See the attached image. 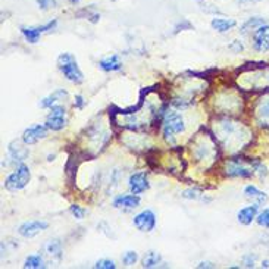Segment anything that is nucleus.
I'll use <instances>...</instances> for the list:
<instances>
[{
	"mask_svg": "<svg viewBox=\"0 0 269 269\" xmlns=\"http://www.w3.org/2000/svg\"><path fill=\"white\" fill-rule=\"evenodd\" d=\"M137 260H139V253H137L136 250H128V252H125L124 256H122V263H124L125 266H132V265H136Z\"/></svg>",
	"mask_w": 269,
	"mask_h": 269,
	"instance_id": "nucleus-27",
	"label": "nucleus"
},
{
	"mask_svg": "<svg viewBox=\"0 0 269 269\" xmlns=\"http://www.w3.org/2000/svg\"><path fill=\"white\" fill-rule=\"evenodd\" d=\"M66 97H68V92L63 90V88H58V90L52 92V93L49 94V96H46L44 99L40 100V107H41V109H50L52 106L58 105L59 102L65 100Z\"/></svg>",
	"mask_w": 269,
	"mask_h": 269,
	"instance_id": "nucleus-19",
	"label": "nucleus"
},
{
	"mask_svg": "<svg viewBox=\"0 0 269 269\" xmlns=\"http://www.w3.org/2000/svg\"><path fill=\"white\" fill-rule=\"evenodd\" d=\"M253 49L259 53H265L269 50V24H263L258 30L253 31Z\"/></svg>",
	"mask_w": 269,
	"mask_h": 269,
	"instance_id": "nucleus-12",
	"label": "nucleus"
},
{
	"mask_svg": "<svg viewBox=\"0 0 269 269\" xmlns=\"http://www.w3.org/2000/svg\"><path fill=\"white\" fill-rule=\"evenodd\" d=\"M156 223H158V218L152 209H144L132 218V225L140 233H152L156 228Z\"/></svg>",
	"mask_w": 269,
	"mask_h": 269,
	"instance_id": "nucleus-10",
	"label": "nucleus"
},
{
	"mask_svg": "<svg viewBox=\"0 0 269 269\" xmlns=\"http://www.w3.org/2000/svg\"><path fill=\"white\" fill-rule=\"evenodd\" d=\"M128 188L129 193L132 194H143L144 191H147L150 188V183L146 172H134L132 175L128 178Z\"/></svg>",
	"mask_w": 269,
	"mask_h": 269,
	"instance_id": "nucleus-13",
	"label": "nucleus"
},
{
	"mask_svg": "<svg viewBox=\"0 0 269 269\" xmlns=\"http://www.w3.org/2000/svg\"><path fill=\"white\" fill-rule=\"evenodd\" d=\"M25 146L27 144L23 140L11 141L8 146V162L6 164L3 162V166H8V165L18 166V165L24 164V161L30 156V152Z\"/></svg>",
	"mask_w": 269,
	"mask_h": 269,
	"instance_id": "nucleus-7",
	"label": "nucleus"
},
{
	"mask_svg": "<svg viewBox=\"0 0 269 269\" xmlns=\"http://www.w3.org/2000/svg\"><path fill=\"white\" fill-rule=\"evenodd\" d=\"M181 197L186 200H201V201H206V203H209L212 200V199H208V197H205L203 191L197 187L186 188V190L181 193Z\"/></svg>",
	"mask_w": 269,
	"mask_h": 269,
	"instance_id": "nucleus-26",
	"label": "nucleus"
},
{
	"mask_svg": "<svg viewBox=\"0 0 269 269\" xmlns=\"http://www.w3.org/2000/svg\"><path fill=\"white\" fill-rule=\"evenodd\" d=\"M140 196L139 194H118L112 200V206L115 209H125V211H131L140 206Z\"/></svg>",
	"mask_w": 269,
	"mask_h": 269,
	"instance_id": "nucleus-15",
	"label": "nucleus"
},
{
	"mask_svg": "<svg viewBox=\"0 0 269 269\" xmlns=\"http://www.w3.org/2000/svg\"><path fill=\"white\" fill-rule=\"evenodd\" d=\"M56 65H58V70L62 72V75L70 82L75 85H80L84 82V74L78 66V60L72 53L70 52L60 53L56 59Z\"/></svg>",
	"mask_w": 269,
	"mask_h": 269,
	"instance_id": "nucleus-3",
	"label": "nucleus"
},
{
	"mask_svg": "<svg viewBox=\"0 0 269 269\" xmlns=\"http://www.w3.org/2000/svg\"><path fill=\"white\" fill-rule=\"evenodd\" d=\"M246 162L249 164V166L252 168L253 174H255V175H258L260 180H265V178L269 175L268 166L263 164L262 161H259V159H253V161L247 159Z\"/></svg>",
	"mask_w": 269,
	"mask_h": 269,
	"instance_id": "nucleus-24",
	"label": "nucleus"
},
{
	"mask_svg": "<svg viewBox=\"0 0 269 269\" xmlns=\"http://www.w3.org/2000/svg\"><path fill=\"white\" fill-rule=\"evenodd\" d=\"M70 213L72 215V216H74V218H75V219L81 221V219H84V216H85L87 211H85L82 206H80V205H71Z\"/></svg>",
	"mask_w": 269,
	"mask_h": 269,
	"instance_id": "nucleus-29",
	"label": "nucleus"
},
{
	"mask_svg": "<svg viewBox=\"0 0 269 269\" xmlns=\"http://www.w3.org/2000/svg\"><path fill=\"white\" fill-rule=\"evenodd\" d=\"M99 68L105 72H118L122 70V60L119 58V55L112 53L99 60Z\"/></svg>",
	"mask_w": 269,
	"mask_h": 269,
	"instance_id": "nucleus-17",
	"label": "nucleus"
},
{
	"mask_svg": "<svg viewBox=\"0 0 269 269\" xmlns=\"http://www.w3.org/2000/svg\"><path fill=\"white\" fill-rule=\"evenodd\" d=\"M253 119L260 128H269V92L262 94L253 107Z\"/></svg>",
	"mask_w": 269,
	"mask_h": 269,
	"instance_id": "nucleus-8",
	"label": "nucleus"
},
{
	"mask_svg": "<svg viewBox=\"0 0 269 269\" xmlns=\"http://www.w3.org/2000/svg\"><path fill=\"white\" fill-rule=\"evenodd\" d=\"M46 127L50 131H62L66 127V109L62 105H55L50 107V112L46 117Z\"/></svg>",
	"mask_w": 269,
	"mask_h": 269,
	"instance_id": "nucleus-6",
	"label": "nucleus"
},
{
	"mask_svg": "<svg viewBox=\"0 0 269 269\" xmlns=\"http://www.w3.org/2000/svg\"><path fill=\"white\" fill-rule=\"evenodd\" d=\"M161 263H162V256L159 252H154V250H149L141 259V266L146 269L158 268Z\"/></svg>",
	"mask_w": 269,
	"mask_h": 269,
	"instance_id": "nucleus-23",
	"label": "nucleus"
},
{
	"mask_svg": "<svg viewBox=\"0 0 269 269\" xmlns=\"http://www.w3.org/2000/svg\"><path fill=\"white\" fill-rule=\"evenodd\" d=\"M256 253H247L243 256V265L244 268H255V263H256Z\"/></svg>",
	"mask_w": 269,
	"mask_h": 269,
	"instance_id": "nucleus-31",
	"label": "nucleus"
},
{
	"mask_svg": "<svg viewBox=\"0 0 269 269\" xmlns=\"http://www.w3.org/2000/svg\"><path fill=\"white\" fill-rule=\"evenodd\" d=\"M237 2H238V3H246V2H252V3H253V2H260V0H237Z\"/></svg>",
	"mask_w": 269,
	"mask_h": 269,
	"instance_id": "nucleus-38",
	"label": "nucleus"
},
{
	"mask_svg": "<svg viewBox=\"0 0 269 269\" xmlns=\"http://www.w3.org/2000/svg\"><path fill=\"white\" fill-rule=\"evenodd\" d=\"M47 256L52 258L56 262H60L63 258V247H62V241L58 238H53V240H49L44 246Z\"/></svg>",
	"mask_w": 269,
	"mask_h": 269,
	"instance_id": "nucleus-20",
	"label": "nucleus"
},
{
	"mask_svg": "<svg viewBox=\"0 0 269 269\" xmlns=\"http://www.w3.org/2000/svg\"><path fill=\"white\" fill-rule=\"evenodd\" d=\"M244 196H246L247 199L252 200L253 203H258L259 206H263V205H266L268 203V194L265 193V191H260L256 186H253V184H249L244 187Z\"/></svg>",
	"mask_w": 269,
	"mask_h": 269,
	"instance_id": "nucleus-18",
	"label": "nucleus"
},
{
	"mask_svg": "<svg viewBox=\"0 0 269 269\" xmlns=\"http://www.w3.org/2000/svg\"><path fill=\"white\" fill-rule=\"evenodd\" d=\"M263 24H266V19L265 18H260V16H252V18H249L247 21L241 24V27H240V34L241 35H247L250 34V33H253L255 30H258L259 27H262Z\"/></svg>",
	"mask_w": 269,
	"mask_h": 269,
	"instance_id": "nucleus-22",
	"label": "nucleus"
},
{
	"mask_svg": "<svg viewBox=\"0 0 269 269\" xmlns=\"http://www.w3.org/2000/svg\"><path fill=\"white\" fill-rule=\"evenodd\" d=\"M197 268L199 269H203V268L209 269V268H215V265H213L212 262H200L199 265H197Z\"/></svg>",
	"mask_w": 269,
	"mask_h": 269,
	"instance_id": "nucleus-35",
	"label": "nucleus"
},
{
	"mask_svg": "<svg viewBox=\"0 0 269 269\" xmlns=\"http://www.w3.org/2000/svg\"><path fill=\"white\" fill-rule=\"evenodd\" d=\"M74 107L78 109V110H82L85 107V100H84V97H82L81 94H77L74 97Z\"/></svg>",
	"mask_w": 269,
	"mask_h": 269,
	"instance_id": "nucleus-34",
	"label": "nucleus"
},
{
	"mask_svg": "<svg viewBox=\"0 0 269 269\" xmlns=\"http://www.w3.org/2000/svg\"><path fill=\"white\" fill-rule=\"evenodd\" d=\"M80 2H81V0H70V3H71V5H78V3H80Z\"/></svg>",
	"mask_w": 269,
	"mask_h": 269,
	"instance_id": "nucleus-39",
	"label": "nucleus"
},
{
	"mask_svg": "<svg viewBox=\"0 0 269 269\" xmlns=\"http://www.w3.org/2000/svg\"><path fill=\"white\" fill-rule=\"evenodd\" d=\"M216 140L222 144L223 149H230L231 152H240L246 149V146L252 140V131L243 125L241 122L234 121L231 118H221L216 122Z\"/></svg>",
	"mask_w": 269,
	"mask_h": 269,
	"instance_id": "nucleus-1",
	"label": "nucleus"
},
{
	"mask_svg": "<svg viewBox=\"0 0 269 269\" xmlns=\"http://www.w3.org/2000/svg\"><path fill=\"white\" fill-rule=\"evenodd\" d=\"M55 158H56V154H49V156H47V161L52 162V161H55Z\"/></svg>",
	"mask_w": 269,
	"mask_h": 269,
	"instance_id": "nucleus-37",
	"label": "nucleus"
},
{
	"mask_svg": "<svg viewBox=\"0 0 269 269\" xmlns=\"http://www.w3.org/2000/svg\"><path fill=\"white\" fill-rule=\"evenodd\" d=\"M161 129H162V137L168 144L171 146L176 144V136L186 131V121H184V117L181 115V112L166 110L162 124H161Z\"/></svg>",
	"mask_w": 269,
	"mask_h": 269,
	"instance_id": "nucleus-2",
	"label": "nucleus"
},
{
	"mask_svg": "<svg viewBox=\"0 0 269 269\" xmlns=\"http://www.w3.org/2000/svg\"><path fill=\"white\" fill-rule=\"evenodd\" d=\"M228 50H231L233 53H241V52H244V44L240 40H233L228 44Z\"/></svg>",
	"mask_w": 269,
	"mask_h": 269,
	"instance_id": "nucleus-33",
	"label": "nucleus"
},
{
	"mask_svg": "<svg viewBox=\"0 0 269 269\" xmlns=\"http://www.w3.org/2000/svg\"><path fill=\"white\" fill-rule=\"evenodd\" d=\"M47 228H49V223L46 221H28L18 227V234L24 238H34L35 235H38Z\"/></svg>",
	"mask_w": 269,
	"mask_h": 269,
	"instance_id": "nucleus-14",
	"label": "nucleus"
},
{
	"mask_svg": "<svg viewBox=\"0 0 269 269\" xmlns=\"http://www.w3.org/2000/svg\"><path fill=\"white\" fill-rule=\"evenodd\" d=\"M259 206L258 203H252V205H247L244 208H241L238 213H237V221L241 223V225H252V223L256 221V216L259 213Z\"/></svg>",
	"mask_w": 269,
	"mask_h": 269,
	"instance_id": "nucleus-16",
	"label": "nucleus"
},
{
	"mask_svg": "<svg viewBox=\"0 0 269 269\" xmlns=\"http://www.w3.org/2000/svg\"><path fill=\"white\" fill-rule=\"evenodd\" d=\"M30 180H31V171H30V168L25 164H21L15 168V171L12 174L6 176L3 186H5V188L8 191L15 193V191L23 190L30 183Z\"/></svg>",
	"mask_w": 269,
	"mask_h": 269,
	"instance_id": "nucleus-4",
	"label": "nucleus"
},
{
	"mask_svg": "<svg viewBox=\"0 0 269 269\" xmlns=\"http://www.w3.org/2000/svg\"><path fill=\"white\" fill-rule=\"evenodd\" d=\"M37 5L41 11H49L52 8H56L58 2L56 0H37Z\"/></svg>",
	"mask_w": 269,
	"mask_h": 269,
	"instance_id": "nucleus-32",
	"label": "nucleus"
},
{
	"mask_svg": "<svg viewBox=\"0 0 269 269\" xmlns=\"http://www.w3.org/2000/svg\"><path fill=\"white\" fill-rule=\"evenodd\" d=\"M256 222L259 227H263L269 230V208H265L263 211H260L256 216Z\"/></svg>",
	"mask_w": 269,
	"mask_h": 269,
	"instance_id": "nucleus-28",
	"label": "nucleus"
},
{
	"mask_svg": "<svg viewBox=\"0 0 269 269\" xmlns=\"http://www.w3.org/2000/svg\"><path fill=\"white\" fill-rule=\"evenodd\" d=\"M58 25V19H52L49 23L43 24V25H34V27H21V34L24 35L25 41L30 44H35L40 41L41 35L50 33L56 28Z\"/></svg>",
	"mask_w": 269,
	"mask_h": 269,
	"instance_id": "nucleus-5",
	"label": "nucleus"
},
{
	"mask_svg": "<svg viewBox=\"0 0 269 269\" xmlns=\"http://www.w3.org/2000/svg\"><path fill=\"white\" fill-rule=\"evenodd\" d=\"M262 268L269 269V259H265V260H262Z\"/></svg>",
	"mask_w": 269,
	"mask_h": 269,
	"instance_id": "nucleus-36",
	"label": "nucleus"
},
{
	"mask_svg": "<svg viewBox=\"0 0 269 269\" xmlns=\"http://www.w3.org/2000/svg\"><path fill=\"white\" fill-rule=\"evenodd\" d=\"M49 128L46 127V124H34L31 127H28L27 129H24L21 140L27 144V146H33L35 143H38L40 140H44L47 137Z\"/></svg>",
	"mask_w": 269,
	"mask_h": 269,
	"instance_id": "nucleus-11",
	"label": "nucleus"
},
{
	"mask_svg": "<svg viewBox=\"0 0 269 269\" xmlns=\"http://www.w3.org/2000/svg\"><path fill=\"white\" fill-rule=\"evenodd\" d=\"M246 161H240V158L230 159L225 162L223 171L228 178H252L255 175L252 168L246 166Z\"/></svg>",
	"mask_w": 269,
	"mask_h": 269,
	"instance_id": "nucleus-9",
	"label": "nucleus"
},
{
	"mask_svg": "<svg viewBox=\"0 0 269 269\" xmlns=\"http://www.w3.org/2000/svg\"><path fill=\"white\" fill-rule=\"evenodd\" d=\"M94 268L115 269L117 268V265H115V262H114V260H110V259H100V260H97V262L94 263Z\"/></svg>",
	"mask_w": 269,
	"mask_h": 269,
	"instance_id": "nucleus-30",
	"label": "nucleus"
},
{
	"mask_svg": "<svg viewBox=\"0 0 269 269\" xmlns=\"http://www.w3.org/2000/svg\"><path fill=\"white\" fill-rule=\"evenodd\" d=\"M235 25H237V21L231 19V18H219L218 16V18H213L211 21L212 30H215L216 33H221V34L231 31Z\"/></svg>",
	"mask_w": 269,
	"mask_h": 269,
	"instance_id": "nucleus-21",
	"label": "nucleus"
},
{
	"mask_svg": "<svg viewBox=\"0 0 269 269\" xmlns=\"http://www.w3.org/2000/svg\"><path fill=\"white\" fill-rule=\"evenodd\" d=\"M24 268L27 269H43L46 268V262H44V258L41 255H30L28 258L24 260Z\"/></svg>",
	"mask_w": 269,
	"mask_h": 269,
	"instance_id": "nucleus-25",
	"label": "nucleus"
}]
</instances>
